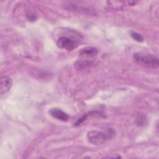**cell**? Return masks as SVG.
<instances>
[{"label":"cell","mask_w":159,"mask_h":159,"mask_svg":"<svg viewBox=\"0 0 159 159\" xmlns=\"http://www.w3.org/2000/svg\"><path fill=\"white\" fill-rule=\"evenodd\" d=\"M133 58L137 63L144 67L157 68L159 66L158 58L152 54L137 52L134 54Z\"/></svg>","instance_id":"obj_1"},{"label":"cell","mask_w":159,"mask_h":159,"mask_svg":"<svg viewBox=\"0 0 159 159\" xmlns=\"http://www.w3.org/2000/svg\"><path fill=\"white\" fill-rule=\"evenodd\" d=\"M114 135L112 129H109L107 133L98 130H91L87 134V139L88 141L93 145H99L104 143L107 140L112 138Z\"/></svg>","instance_id":"obj_2"},{"label":"cell","mask_w":159,"mask_h":159,"mask_svg":"<svg viewBox=\"0 0 159 159\" xmlns=\"http://www.w3.org/2000/svg\"><path fill=\"white\" fill-rule=\"evenodd\" d=\"M57 45L60 48H63L68 51H71L77 47L78 42L73 38L62 36L57 40Z\"/></svg>","instance_id":"obj_3"},{"label":"cell","mask_w":159,"mask_h":159,"mask_svg":"<svg viewBox=\"0 0 159 159\" xmlns=\"http://www.w3.org/2000/svg\"><path fill=\"white\" fill-rule=\"evenodd\" d=\"M0 81V93L1 95H3L7 93L11 88L12 80L8 76H2Z\"/></svg>","instance_id":"obj_4"},{"label":"cell","mask_w":159,"mask_h":159,"mask_svg":"<svg viewBox=\"0 0 159 159\" xmlns=\"http://www.w3.org/2000/svg\"><path fill=\"white\" fill-rule=\"evenodd\" d=\"M49 113L53 117L59 120L66 121L69 118L68 115L65 112H63L62 110H61L60 109H58V108L52 109L50 110Z\"/></svg>","instance_id":"obj_5"},{"label":"cell","mask_w":159,"mask_h":159,"mask_svg":"<svg viewBox=\"0 0 159 159\" xmlns=\"http://www.w3.org/2000/svg\"><path fill=\"white\" fill-rule=\"evenodd\" d=\"M98 49L94 47H86L81 48L79 52V55L83 57L91 58L96 55Z\"/></svg>","instance_id":"obj_6"},{"label":"cell","mask_w":159,"mask_h":159,"mask_svg":"<svg viewBox=\"0 0 159 159\" xmlns=\"http://www.w3.org/2000/svg\"><path fill=\"white\" fill-rule=\"evenodd\" d=\"M91 65H93V61L90 60H81L76 61L75 63L74 66L76 70H82L89 66Z\"/></svg>","instance_id":"obj_7"},{"label":"cell","mask_w":159,"mask_h":159,"mask_svg":"<svg viewBox=\"0 0 159 159\" xmlns=\"http://www.w3.org/2000/svg\"><path fill=\"white\" fill-rule=\"evenodd\" d=\"M148 122V119L144 114H139L135 119V124L138 126H144Z\"/></svg>","instance_id":"obj_8"},{"label":"cell","mask_w":159,"mask_h":159,"mask_svg":"<svg viewBox=\"0 0 159 159\" xmlns=\"http://www.w3.org/2000/svg\"><path fill=\"white\" fill-rule=\"evenodd\" d=\"M130 36L132 37V38L133 39H134L137 42H142L144 40V39H143V36L141 34H139V33H137L136 32L130 31Z\"/></svg>","instance_id":"obj_9"}]
</instances>
